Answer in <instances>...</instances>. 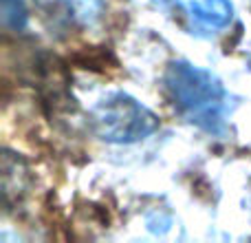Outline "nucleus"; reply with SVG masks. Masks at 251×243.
<instances>
[{
	"mask_svg": "<svg viewBox=\"0 0 251 243\" xmlns=\"http://www.w3.org/2000/svg\"><path fill=\"white\" fill-rule=\"evenodd\" d=\"M168 4L203 29H223L234 18L229 0H168Z\"/></svg>",
	"mask_w": 251,
	"mask_h": 243,
	"instance_id": "20e7f679",
	"label": "nucleus"
},
{
	"mask_svg": "<svg viewBox=\"0 0 251 243\" xmlns=\"http://www.w3.org/2000/svg\"><path fill=\"white\" fill-rule=\"evenodd\" d=\"M91 126L108 144H134L159 128V118L128 93H110L91 111Z\"/></svg>",
	"mask_w": 251,
	"mask_h": 243,
	"instance_id": "f03ea898",
	"label": "nucleus"
},
{
	"mask_svg": "<svg viewBox=\"0 0 251 243\" xmlns=\"http://www.w3.org/2000/svg\"><path fill=\"white\" fill-rule=\"evenodd\" d=\"M35 4L53 27L62 29H86L104 13L101 0H35Z\"/></svg>",
	"mask_w": 251,
	"mask_h": 243,
	"instance_id": "7ed1b4c3",
	"label": "nucleus"
},
{
	"mask_svg": "<svg viewBox=\"0 0 251 243\" xmlns=\"http://www.w3.org/2000/svg\"><path fill=\"white\" fill-rule=\"evenodd\" d=\"M165 100L187 124L212 135H223L231 113L229 93L209 71L187 60H174L163 73Z\"/></svg>",
	"mask_w": 251,
	"mask_h": 243,
	"instance_id": "f257e3e1",
	"label": "nucleus"
},
{
	"mask_svg": "<svg viewBox=\"0 0 251 243\" xmlns=\"http://www.w3.org/2000/svg\"><path fill=\"white\" fill-rule=\"evenodd\" d=\"M2 18L4 25L11 29H22L26 22L25 0H2Z\"/></svg>",
	"mask_w": 251,
	"mask_h": 243,
	"instance_id": "39448f33",
	"label": "nucleus"
}]
</instances>
